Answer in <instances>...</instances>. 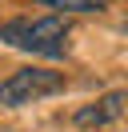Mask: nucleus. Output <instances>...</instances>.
Instances as JSON below:
<instances>
[{
	"label": "nucleus",
	"instance_id": "f03ea898",
	"mask_svg": "<svg viewBox=\"0 0 128 132\" xmlns=\"http://www.w3.org/2000/svg\"><path fill=\"white\" fill-rule=\"evenodd\" d=\"M64 88V76L60 72H48V68H20L12 72L4 84H0V104L8 108H20V104H32L40 96H52V92Z\"/></svg>",
	"mask_w": 128,
	"mask_h": 132
},
{
	"label": "nucleus",
	"instance_id": "7ed1b4c3",
	"mask_svg": "<svg viewBox=\"0 0 128 132\" xmlns=\"http://www.w3.org/2000/svg\"><path fill=\"white\" fill-rule=\"evenodd\" d=\"M120 112H124V92H108V96H100L96 104L80 108V112H76V124H80V128H100V124L116 120Z\"/></svg>",
	"mask_w": 128,
	"mask_h": 132
},
{
	"label": "nucleus",
	"instance_id": "20e7f679",
	"mask_svg": "<svg viewBox=\"0 0 128 132\" xmlns=\"http://www.w3.org/2000/svg\"><path fill=\"white\" fill-rule=\"evenodd\" d=\"M48 8H64V12H100L108 0H40Z\"/></svg>",
	"mask_w": 128,
	"mask_h": 132
},
{
	"label": "nucleus",
	"instance_id": "f257e3e1",
	"mask_svg": "<svg viewBox=\"0 0 128 132\" xmlns=\"http://www.w3.org/2000/svg\"><path fill=\"white\" fill-rule=\"evenodd\" d=\"M0 40L8 48H20L32 52V56H64L68 48V24L60 16H20V20H8L0 24Z\"/></svg>",
	"mask_w": 128,
	"mask_h": 132
}]
</instances>
